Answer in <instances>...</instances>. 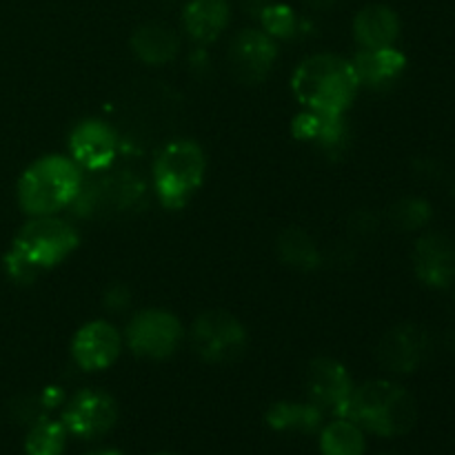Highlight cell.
I'll use <instances>...</instances> for the list:
<instances>
[{
  "label": "cell",
  "instance_id": "16",
  "mask_svg": "<svg viewBox=\"0 0 455 455\" xmlns=\"http://www.w3.org/2000/svg\"><path fill=\"white\" fill-rule=\"evenodd\" d=\"M185 29L196 43H213L225 31L229 22V3L227 0H189L182 12Z\"/></svg>",
  "mask_w": 455,
  "mask_h": 455
},
{
  "label": "cell",
  "instance_id": "23",
  "mask_svg": "<svg viewBox=\"0 0 455 455\" xmlns=\"http://www.w3.org/2000/svg\"><path fill=\"white\" fill-rule=\"evenodd\" d=\"M280 256L287 265L296 267V269H314L318 265V249H315L314 240L305 234L302 229H291L283 231L278 240Z\"/></svg>",
  "mask_w": 455,
  "mask_h": 455
},
{
  "label": "cell",
  "instance_id": "21",
  "mask_svg": "<svg viewBox=\"0 0 455 455\" xmlns=\"http://www.w3.org/2000/svg\"><path fill=\"white\" fill-rule=\"evenodd\" d=\"M67 429L60 420H49L40 418L38 422L31 425L25 438V453L27 455H62L67 444Z\"/></svg>",
  "mask_w": 455,
  "mask_h": 455
},
{
  "label": "cell",
  "instance_id": "27",
  "mask_svg": "<svg viewBox=\"0 0 455 455\" xmlns=\"http://www.w3.org/2000/svg\"><path fill=\"white\" fill-rule=\"evenodd\" d=\"M84 455H124V453L114 451V449H98V451H89V453H84Z\"/></svg>",
  "mask_w": 455,
  "mask_h": 455
},
{
  "label": "cell",
  "instance_id": "12",
  "mask_svg": "<svg viewBox=\"0 0 455 455\" xmlns=\"http://www.w3.org/2000/svg\"><path fill=\"white\" fill-rule=\"evenodd\" d=\"M275 56H278V52H275L274 38L265 31L244 29L231 40V67L244 83H258V80L265 78L274 65Z\"/></svg>",
  "mask_w": 455,
  "mask_h": 455
},
{
  "label": "cell",
  "instance_id": "28",
  "mask_svg": "<svg viewBox=\"0 0 455 455\" xmlns=\"http://www.w3.org/2000/svg\"><path fill=\"white\" fill-rule=\"evenodd\" d=\"M158 455H173V453H158Z\"/></svg>",
  "mask_w": 455,
  "mask_h": 455
},
{
  "label": "cell",
  "instance_id": "5",
  "mask_svg": "<svg viewBox=\"0 0 455 455\" xmlns=\"http://www.w3.org/2000/svg\"><path fill=\"white\" fill-rule=\"evenodd\" d=\"M203 149L194 140H173L158 151L154 163V187L167 209L185 207L204 180Z\"/></svg>",
  "mask_w": 455,
  "mask_h": 455
},
{
  "label": "cell",
  "instance_id": "18",
  "mask_svg": "<svg viewBox=\"0 0 455 455\" xmlns=\"http://www.w3.org/2000/svg\"><path fill=\"white\" fill-rule=\"evenodd\" d=\"M132 49L147 65H164L178 52V36L160 22H147L132 36Z\"/></svg>",
  "mask_w": 455,
  "mask_h": 455
},
{
  "label": "cell",
  "instance_id": "24",
  "mask_svg": "<svg viewBox=\"0 0 455 455\" xmlns=\"http://www.w3.org/2000/svg\"><path fill=\"white\" fill-rule=\"evenodd\" d=\"M260 18L265 34H269L271 38H289V36L296 34V13L287 4H267V7H262Z\"/></svg>",
  "mask_w": 455,
  "mask_h": 455
},
{
  "label": "cell",
  "instance_id": "8",
  "mask_svg": "<svg viewBox=\"0 0 455 455\" xmlns=\"http://www.w3.org/2000/svg\"><path fill=\"white\" fill-rule=\"evenodd\" d=\"M182 333L185 331L176 315L163 309H147L129 323L127 342L140 358L163 360L178 349Z\"/></svg>",
  "mask_w": 455,
  "mask_h": 455
},
{
  "label": "cell",
  "instance_id": "15",
  "mask_svg": "<svg viewBox=\"0 0 455 455\" xmlns=\"http://www.w3.org/2000/svg\"><path fill=\"white\" fill-rule=\"evenodd\" d=\"M354 36L363 49L394 47L400 36V18L387 4H367L354 18Z\"/></svg>",
  "mask_w": 455,
  "mask_h": 455
},
{
  "label": "cell",
  "instance_id": "17",
  "mask_svg": "<svg viewBox=\"0 0 455 455\" xmlns=\"http://www.w3.org/2000/svg\"><path fill=\"white\" fill-rule=\"evenodd\" d=\"M404 67H407V58L395 47L360 49L354 58V69L360 84H369V87L394 83L403 74Z\"/></svg>",
  "mask_w": 455,
  "mask_h": 455
},
{
  "label": "cell",
  "instance_id": "13",
  "mask_svg": "<svg viewBox=\"0 0 455 455\" xmlns=\"http://www.w3.org/2000/svg\"><path fill=\"white\" fill-rule=\"evenodd\" d=\"M416 275L431 289H444L455 280V244L443 234L422 235L413 249Z\"/></svg>",
  "mask_w": 455,
  "mask_h": 455
},
{
  "label": "cell",
  "instance_id": "26",
  "mask_svg": "<svg viewBox=\"0 0 455 455\" xmlns=\"http://www.w3.org/2000/svg\"><path fill=\"white\" fill-rule=\"evenodd\" d=\"M307 3H309L311 7L324 9V7H329V4H333V0H307Z\"/></svg>",
  "mask_w": 455,
  "mask_h": 455
},
{
  "label": "cell",
  "instance_id": "11",
  "mask_svg": "<svg viewBox=\"0 0 455 455\" xmlns=\"http://www.w3.org/2000/svg\"><path fill=\"white\" fill-rule=\"evenodd\" d=\"M123 340L114 324L105 320H93L78 329L71 342L74 363L84 371H102L118 360Z\"/></svg>",
  "mask_w": 455,
  "mask_h": 455
},
{
  "label": "cell",
  "instance_id": "29",
  "mask_svg": "<svg viewBox=\"0 0 455 455\" xmlns=\"http://www.w3.org/2000/svg\"><path fill=\"white\" fill-rule=\"evenodd\" d=\"M453 196H455V185H453Z\"/></svg>",
  "mask_w": 455,
  "mask_h": 455
},
{
  "label": "cell",
  "instance_id": "3",
  "mask_svg": "<svg viewBox=\"0 0 455 455\" xmlns=\"http://www.w3.org/2000/svg\"><path fill=\"white\" fill-rule=\"evenodd\" d=\"M342 418L380 438L409 434L418 422V404L404 387L389 380H371L354 387Z\"/></svg>",
  "mask_w": 455,
  "mask_h": 455
},
{
  "label": "cell",
  "instance_id": "20",
  "mask_svg": "<svg viewBox=\"0 0 455 455\" xmlns=\"http://www.w3.org/2000/svg\"><path fill=\"white\" fill-rule=\"evenodd\" d=\"M367 440L364 431L349 418H338L329 422L320 434V451L323 455H364Z\"/></svg>",
  "mask_w": 455,
  "mask_h": 455
},
{
  "label": "cell",
  "instance_id": "14",
  "mask_svg": "<svg viewBox=\"0 0 455 455\" xmlns=\"http://www.w3.org/2000/svg\"><path fill=\"white\" fill-rule=\"evenodd\" d=\"M427 351H429V336L425 329L418 324H400L382 338L378 358L389 371L411 373L420 367Z\"/></svg>",
  "mask_w": 455,
  "mask_h": 455
},
{
  "label": "cell",
  "instance_id": "9",
  "mask_svg": "<svg viewBox=\"0 0 455 455\" xmlns=\"http://www.w3.org/2000/svg\"><path fill=\"white\" fill-rule=\"evenodd\" d=\"M307 394L309 403L320 411H329L333 416H345L347 404L354 394V380L345 364L333 358H318L307 369Z\"/></svg>",
  "mask_w": 455,
  "mask_h": 455
},
{
  "label": "cell",
  "instance_id": "2",
  "mask_svg": "<svg viewBox=\"0 0 455 455\" xmlns=\"http://www.w3.org/2000/svg\"><path fill=\"white\" fill-rule=\"evenodd\" d=\"M78 244V231L60 218H31L13 238L12 249L4 256V269L18 283H31L38 274L60 265Z\"/></svg>",
  "mask_w": 455,
  "mask_h": 455
},
{
  "label": "cell",
  "instance_id": "6",
  "mask_svg": "<svg viewBox=\"0 0 455 455\" xmlns=\"http://www.w3.org/2000/svg\"><path fill=\"white\" fill-rule=\"evenodd\" d=\"M191 345L204 363H234L247 349V331L227 311H204L194 320Z\"/></svg>",
  "mask_w": 455,
  "mask_h": 455
},
{
  "label": "cell",
  "instance_id": "1",
  "mask_svg": "<svg viewBox=\"0 0 455 455\" xmlns=\"http://www.w3.org/2000/svg\"><path fill=\"white\" fill-rule=\"evenodd\" d=\"M291 89L307 111L338 118L354 102L360 80L351 60L333 53H318L298 65Z\"/></svg>",
  "mask_w": 455,
  "mask_h": 455
},
{
  "label": "cell",
  "instance_id": "10",
  "mask_svg": "<svg viewBox=\"0 0 455 455\" xmlns=\"http://www.w3.org/2000/svg\"><path fill=\"white\" fill-rule=\"evenodd\" d=\"M120 149L118 133L102 120H83L69 136L71 160L84 172H105L111 167Z\"/></svg>",
  "mask_w": 455,
  "mask_h": 455
},
{
  "label": "cell",
  "instance_id": "25",
  "mask_svg": "<svg viewBox=\"0 0 455 455\" xmlns=\"http://www.w3.org/2000/svg\"><path fill=\"white\" fill-rule=\"evenodd\" d=\"M391 218L400 229H420L431 220V204L420 198H404L391 209Z\"/></svg>",
  "mask_w": 455,
  "mask_h": 455
},
{
  "label": "cell",
  "instance_id": "4",
  "mask_svg": "<svg viewBox=\"0 0 455 455\" xmlns=\"http://www.w3.org/2000/svg\"><path fill=\"white\" fill-rule=\"evenodd\" d=\"M83 169L65 156H44L31 163L18 180V203L31 218L53 216L78 198Z\"/></svg>",
  "mask_w": 455,
  "mask_h": 455
},
{
  "label": "cell",
  "instance_id": "7",
  "mask_svg": "<svg viewBox=\"0 0 455 455\" xmlns=\"http://www.w3.org/2000/svg\"><path fill=\"white\" fill-rule=\"evenodd\" d=\"M60 422L67 434L76 438H100L118 422V404L105 391L83 389L67 400Z\"/></svg>",
  "mask_w": 455,
  "mask_h": 455
},
{
  "label": "cell",
  "instance_id": "19",
  "mask_svg": "<svg viewBox=\"0 0 455 455\" xmlns=\"http://www.w3.org/2000/svg\"><path fill=\"white\" fill-rule=\"evenodd\" d=\"M267 422L283 434H314L323 425V411L311 403H275L267 411Z\"/></svg>",
  "mask_w": 455,
  "mask_h": 455
},
{
  "label": "cell",
  "instance_id": "22",
  "mask_svg": "<svg viewBox=\"0 0 455 455\" xmlns=\"http://www.w3.org/2000/svg\"><path fill=\"white\" fill-rule=\"evenodd\" d=\"M342 116L333 118V116H320L314 111H305L293 120V133L300 140H315L320 145L333 147L342 138Z\"/></svg>",
  "mask_w": 455,
  "mask_h": 455
}]
</instances>
